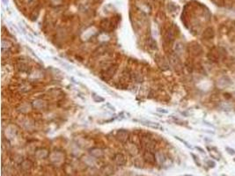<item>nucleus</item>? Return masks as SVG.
Segmentation results:
<instances>
[{"label":"nucleus","instance_id":"14","mask_svg":"<svg viewBox=\"0 0 235 176\" xmlns=\"http://www.w3.org/2000/svg\"><path fill=\"white\" fill-rule=\"evenodd\" d=\"M207 164L209 165V167H215V162H213L212 160H209V161L207 162Z\"/></svg>","mask_w":235,"mask_h":176},{"label":"nucleus","instance_id":"5","mask_svg":"<svg viewBox=\"0 0 235 176\" xmlns=\"http://www.w3.org/2000/svg\"><path fill=\"white\" fill-rule=\"evenodd\" d=\"M117 71V65L116 64H113L108 68V70L104 72L103 73V76H104V78L108 80L110 79L111 78H113V76L115 74V72Z\"/></svg>","mask_w":235,"mask_h":176},{"label":"nucleus","instance_id":"10","mask_svg":"<svg viewBox=\"0 0 235 176\" xmlns=\"http://www.w3.org/2000/svg\"><path fill=\"white\" fill-rule=\"evenodd\" d=\"M174 38H175L174 31H173V29H168L166 34H165V41L168 42V43H170L174 41Z\"/></svg>","mask_w":235,"mask_h":176},{"label":"nucleus","instance_id":"8","mask_svg":"<svg viewBox=\"0 0 235 176\" xmlns=\"http://www.w3.org/2000/svg\"><path fill=\"white\" fill-rule=\"evenodd\" d=\"M114 161L117 166H124L126 163V158L122 153H117L114 157Z\"/></svg>","mask_w":235,"mask_h":176},{"label":"nucleus","instance_id":"6","mask_svg":"<svg viewBox=\"0 0 235 176\" xmlns=\"http://www.w3.org/2000/svg\"><path fill=\"white\" fill-rule=\"evenodd\" d=\"M220 57V52L218 50V48H212L208 54V58L211 62H218Z\"/></svg>","mask_w":235,"mask_h":176},{"label":"nucleus","instance_id":"1","mask_svg":"<svg viewBox=\"0 0 235 176\" xmlns=\"http://www.w3.org/2000/svg\"><path fill=\"white\" fill-rule=\"evenodd\" d=\"M141 144L143 147L145 148V151L152 152L156 147V143L148 137H143L141 138Z\"/></svg>","mask_w":235,"mask_h":176},{"label":"nucleus","instance_id":"11","mask_svg":"<svg viewBox=\"0 0 235 176\" xmlns=\"http://www.w3.org/2000/svg\"><path fill=\"white\" fill-rule=\"evenodd\" d=\"M215 33H214V29L212 28H208L204 30V32L202 33V37L206 40H211L214 37Z\"/></svg>","mask_w":235,"mask_h":176},{"label":"nucleus","instance_id":"12","mask_svg":"<svg viewBox=\"0 0 235 176\" xmlns=\"http://www.w3.org/2000/svg\"><path fill=\"white\" fill-rule=\"evenodd\" d=\"M92 97H93L94 100L97 101V102H98V101H103V100H104L103 98H101V97H99V98H98V97H96V95L94 94V93H92Z\"/></svg>","mask_w":235,"mask_h":176},{"label":"nucleus","instance_id":"4","mask_svg":"<svg viewBox=\"0 0 235 176\" xmlns=\"http://www.w3.org/2000/svg\"><path fill=\"white\" fill-rule=\"evenodd\" d=\"M115 138L122 143H125L129 138V132L125 129H119L115 134Z\"/></svg>","mask_w":235,"mask_h":176},{"label":"nucleus","instance_id":"9","mask_svg":"<svg viewBox=\"0 0 235 176\" xmlns=\"http://www.w3.org/2000/svg\"><path fill=\"white\" fill-rule=\"evenodd\" d=\"M155 61L158 63V65L159 66L160 69H162V70H168V63H167V61L164 59V57H156Z\"/></svg>","mask_w":235,"mask_h":176},{"label":"nucleus","instance_id":"2","mask_svg":"<svg viewBox=\"0 0 235 176\" xmlns=\"http://www.w3.org/2000/svg\"><path fill=\"white\" fill-rule=\"evenodd\" d=\"M188 50L193 56H200L202 53V48L201 45L197 43H192L188 46Z\"/></svg>","mask_w":235,"mask_h":176},{"label":"nucleus","instance_id":"3","mask_svg":"<svg viewBox=\"0 0 235 176\" xmlns=\"http://www.w3.org/2000/svg\"><path fill=\"white\" fill-rule=\"evenodd\" d=\"M143 158H144V161L151 164V165H155V163L157 161V158L155 156V154L151 151H145L144 152Z\"/></svg>","mask_w":235,"mask_h":176},{"label":"nucleus","instance_id":"15","mask_svg":"<svg viewBox=\"0 0 235 176\" xmlns=\"http://www.w3.org/2000/svg\"><path fill=\"white\" fill-rule=\"evenodd\" d=\"M191 155H192V157L194 158V160H195V162H196V164H197L198 167H200V162H198L197 160V156H196L195 154H191Z\"/></svg>","mask_w":235,"mask_h":176},{"label":"nucleus","instance_id":"7","mask_svg":"<svg viewBox=\"0 0 235 176\" xmlns=\"http://www.w3.org/2000/svg\"><path fill=\"white\" fill-rule=\"evenodd\" d=\"M170 62L172 63L175 69H182V63H181V61H180V58L178 57V56L176 54H172L171 57H170Z\"/></svg>","mask_w":235,"mask_h":176},{"label":"nucleus","instance_id":"13","mask_svg":"<svg viewBox=\"0 0 235 176\" xmlns=\"http://www.w3.org/2000/svg\"><path fill=\"white\" fill-rule=\"evenodd\" d=\"M226 151L228 152V153H230L231 155H235L234 150H232V149H231V148L229 147H226Z\"/></svg>","mask_w":235,"mask_h":176}]
</instances>
